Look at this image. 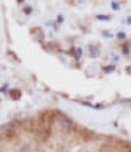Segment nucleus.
Listing matches in <instances>:
<instances>
[{"label":"nucleus","instance_id":"1","mask_svg":"<svg viewBox=\"0 0 131 152\" xmlns=\"http://www.w3.org/2000/svg\"><path fill=\"white\" fill-rule=\"evenodd\" d=\"M58 122H60L61 128H62L63 130H66V132L71 130V129H72V126H73L72 121H71V119H68L67 117H61V118L58 119Z\"/></svg>","mask_w":131,"mask_h":152},{"label":"nucleus","instance_id":"2","mask_svg":"<svg viewBox=\"0 0 131 152\" xmlns=\"http://www.w3.org/2000/svg\"><path fill=\"white\" fill-rule=\"evenodd\" d=\"M10 96L14 99V100H20L21 96H22V93H21V90H18V89H12V90L10 91Z\"/></svg>","mask_w":131,"mask_h":152},{"label":"nucleus","instance_id":"3","mask_svg":"<svg viewBox=\"0 0 131 152\" xmlns=\"http://www.w3.org/2000/svg\"><path fill=\"white\" fill-rule=\"evenodd\" d=\"M89 49H90V56H91V57H97V56L100 55V50H98L96 46L91 45Z\"/></svg>","mask_w":131,"mask_h":152},{"label":"nucleus","instance_id":"4","mask_svg":"<svg viewBox=\"0 0 131 152\" xmlns=\"http://www.w3.org/2000/svg\"><path fill=\"white\" fill-rule=\"evenodd\" d=\"M18 152H33V150H32L31 145L25 144V145H23V146H22V147L18 150Z\"/></svg>","mask_w":131,"mask_h":152},{"label":"nucleus","instance_id":"5","mask_svg":"<svg viewBox=\"0 0 131 152\" xmlns=\"http://www.w3.org/2000/svg\"><path fill=\"white\" fill-rule=\"evenodd\" d=\"M74 51H75V60H80L82 54H83V50H82L80 48H78V49L74 50Z\"/></svg>","mask_w":131,"mask_h":152},{"label":"nucleus","instance_id":"6","mask_svg":"<svg viewBox=\"0 0 131 152\" xmlns=\"http://www.w3.org/2000/svg\"><path fill=\"white\" fill-rule=\"evenodd\" d=\"M96 18L97 20H101V21H109L111 20V16H108V15H97Z\"/></svg>","mask_w":131,"mask_h":152},{"label":"nucleus","instance_id":"7","mask_svg":"<svg viewBox=\"0 0 131 152\" xmlns=\"http://www.w3.org/2000/svg\"><path fill=\"white\" fill-rule=\"evenodd\" d=\"M114 69H115L114 66H104V67H103V71L106 72V73H112Z\"/></svg>","mask_w":131,"mask_h":152},{"label":"nucleus","instance_id":"8","mask_svg":"<svg viewBox=\"0 0 131 152\" xmlns=\"http://www.w3.org/2000/svg\"><path fill=\"white\" fill-rule=\"evenodd\" d=\"M112 9H113V10H115V11H118V10L120 9V5L118 4L116 1H112Z\"/></svg>","mask_w":131,"mask_h":152},{"label":"nucleus","instance_id":"9","mask_svg":"<svg viewBox=\"0 0 131 152\" xmlns=\"http://www.w3.org/2000/svg\"><path fill=\"white\" fill-rule=\"evenodd\" d=\"M125 37H126V34L124 33V32H119V33H118L116 34V38H118V39H125Z\"/></svg>","mask_w":131,"mask_h":152},{"label":"nucleus","instance_id":"10","mask_svg":"<svg viewBox=\"0 0 131 152\" xmlns=\"http://www.w3.org/2000/svg\"><path fill=\"white\" fill-rule=\"evenodd\" d=\"M24 14L25 15H29V14H32V11H33V9L31 7V6H27V7H24Z\"/></svg>","mask_w":131,"mask_h":152},{"label":"nucleus","instance_id":"11","mask_svg":"<svg viewBox=\"0 0 131 152\" xmlns=\"http://www.w3.org/2000/svg\"><path fill=\"white\" fill-rule=\"evenodd\" d=\"M123 53H124L125 55H129V53H130V48H129L127 45H123Z\"/></svg>","mask_w":131,"mask_h":152},{"label":"nucleus","instance_id":"12","mask_svg":"<svg viewBox=\"0 0 131 152\" xmlns=\"http://www.w3.org/2000/svg\"><path fill=\"white\" fill-rule=\"evenodd\" d=\"M57 22H58V23H62V22H63V16H62V15H58V16H57Z\"/></svg>","mask_w":131,"mask_h":152},{"label":"nucleus","instance_id":"13","mask_svg":"<svg viewBox=\"0 0 131 152\" xmlns=\"http://www.w3.org/2000/svg\"><path fill=\"white\" fill-rule=\"evenodd\" d=\"M126 72L131 75V66H127V67H126Z\"/></svg>","mask_w":131,"mask_h":152},{"label":"nucleus","instance_id":"14","mask_svg":"<svg viewBox=\"0 0 131 152\" xmlns=\"http://www.w3.org/2000/svg\"><path fill=\"white\" fill-rule=\"evenodd\" d=\"M103 35H104V37H109V38H111V37H113L112 34H109V33H107V32H103Z\"/></svg>","mask_w":131,"mask_h":152},{"label":"nucleus","instance_id":"15","mask_svg":"<svg viewBox=\"0 0 131 152\" xmlns=\"http://www.w3.org/2000/svg\"><path fill=\"white\" fill-rule=\"evenodd\" d=\"M127 23H131V17H129V21H127Z\"/></svg>","mask_w":131,"mask_h":152},{"label":"nucleus","instance_id":"16","mask_svg":"<svg viewBox=\"0 0 131 152\" xmlns=\"http://www.w3.org/2000/svg\"><path fill=\"white\" fill-rule=\"evenodd\" d=\"M18 3H23V0H18Z\"/></svg>","mask_w":131,"mask_h":152}]
</instances>
